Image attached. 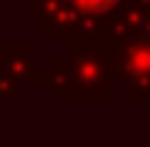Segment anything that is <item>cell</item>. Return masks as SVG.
<instances>
[{"label":"cell","mask_w":150,"mask_h":147,"mask_svg":"<svg viewBox=\"0 0 150 147\" xmlns=\"http://www.w3.org/2000/svg\"><path fill=\"white\" fill-rule=\"evenodd\" d=\"M77 4H83V7H90V10H107V7L113 4V0H77Z\"/></svg>","instance_id":"6da1fadb"}]
</instances>
